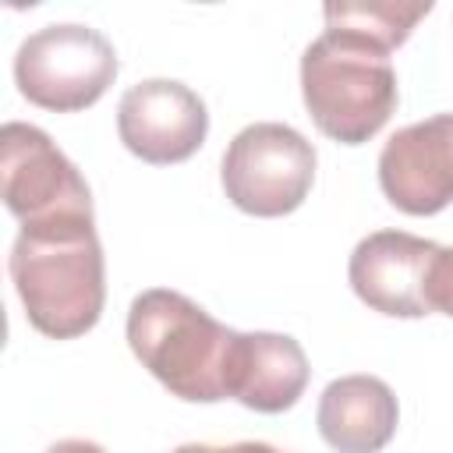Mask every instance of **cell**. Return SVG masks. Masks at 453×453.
Returning a JSON list of instances; mask_svg holds the SVG:
<instances>
[{"instance_id":"obj_1","label":"cell","mask_w":453,"mask_h":453,"mask_svg":"<svg viewBox=\"0 0 453 453\" xmlns=\"http://www.w3.org/2000/svg\"><path fill=\"white\" fill-rule=\"evenodd\" d=\"M7 269L35 333L74 340L99 322L106 304V258L96 234V212L21 223Z\"/></svg>"},{"instance_id":"obj_2","label":"cell","mask_w":453,"mask_h":453,"mask_svg":"<svg viewBox=\"0 0 453 453\" xmlns=\"http://www.w3.org/2000/svg\"><path fill=\"white\" fill-rule=\"evenodd\" d=\"M237 329L170 287L142 290L127 308V347L142 368L188 403L226 400V365Z\"/></svg>"},{"instance_id":"obj_3","label":"cell","mask_w":453,"mask_h":453,"mask_svg":"<svg viewBox=\"0 0 453 453\" xmlns=\"http://www.w3.org/2000/svg\"><path fill=\"white\" fill-rule=\"evenodd\" d=\"M301 99L315 127L340 145H365L396 113L389 53L354 32L326 28L301 53Z\"/></svg>"},{"instance_id":"obj_4","label":"cell","mask_w":453,"mask_h":453,"mask_svg":"<svg viewBox=\"0 0 453 453\" xmlns=\"http://www.w3.org/2000/svg\"><path fill=\"white\" fill-rule=\"evenodd\" d=\"M315 145L297 127L258 120L230 138L219 163V184L241 212L276 219L304 205L315 184Z\"/></svg>"},{"instance_id":"obj_5","label":"cell","mask_w":453,"mask_h":453,"mask_svg":"<svg viewBox=\"0 0 453 453\" xmlns=\"http://www.w3.org/2000/svg\"><path fill=\"white\" fill-rule=\"evenodd\" d=\"M120 71L110 39L88 25H46L14 53L18 92L50 113H78L96 106Z\"/></svg>"},{"instance_id":"obj_6","label":"cell","mask_w":453,"mask_h":453,"mask_svg":"<svg viewBox=\"0 0 453 453\" xmlns=\"http://www.w3.org/2000/svg\"><path fill=\"white\" fill-rule=\"evenodd\" d=\"M0 195L11 216L39 223L67 212H92V191L53 138L25 120L0 127Z\"/></svg>"},{"instance_id":"obj_7","label":"cell","mask_w":453,"mask_h":453,"mask_svg":"<svg viewBox=\"0 0 453 453\" xmlns=\"http://www.w3.org/2000/svg\"><path fill=\"white\" fill-rule=\"evenodd\" d=\"M117 134L131 156L152 166L191 159L209 134V110L198 92L173 78H145L117 103Z\"/></svg>"},{"instance_id":"obj_8","label":"cell","mask_w":453,"mask_h":453,"mask_svg":"<svg viewBox=\"0 0 453 453\" xmlns=\"http://www.w3.org/2000/svg\"><path fill=\"white\" fill-rule=\"evenodd\" d=\"M442 244L407 230H375L361 237L347 262L350 290L379 315L425 319L432 315L428 283Z\"/></svg>"},{"instance_id":"obj_9","label":"cell","mask_w":453,"mask_h":453,"mask_svg":"<svg viewBox=\"0 0 453 453\" xmlns=\"http://www.w3.org/2000/svg\"><path fill=\"white\" fill-rule=\"evenodd\" d=\"M379 188L407 216H435L453 205V113L389 134L379 152Z\"/></svg>"},{"instance_id":"obj_10","label":"cell","mask_w":453,"mask_h":453,"mask_svg":"<svg viewBox=\"0 0 453 453\" xmlns=\"http://www.w3.org/2000/svg\"><path fill=\"white\" fill-rule=\"evenodd\" d=\"M304 347L287 333H237L226 365V400L258 414L290 411L308 386Z\"/></svg>"},{"instance_id":"obj_11","label":"cell","mask_w":453,"mask_h":453,"mask_svg":"<svg viewBox=\"0 0 453 453\" xmlns=\"http://www.w3.org/2000/svg\"><path fill=\"white\" fill-rule=\"evenodd\" d=\"M315 425L336 453H382L396 435L400 403L379 375H340L322 389Z\"/></svg>"},{"instance_id":"obj_12","label":"cell","mask_w":453,"mask_h":453,"mask_svg":"<svg viewBox=\"0 0 453 453\" xmlns=\"http://www.w3.org/2000/svg\"><path fill=\"white\" fill-rule=\"evenodd\" d=\"M432 0H333L322 7L326 14V28H343L354 32L375 46H382L386 53H393L396 46H403L414 32V25L432 14Z\"/></svg>"},{"instance_id":"obj_13","label":"cell","mask_w":453,"mask_h":453,"mask_svg":"<svg viewBox=\"0 0 453 453\" xmlns=\"http://www.w3.org/2000/svg\"><path fill=\"white\" fill-rule=\"evenodd\" d=\"M428 301H432V311H442L453 319V248H442L432 265Z\"/></svg>"},{"instance_id":"obj_14","label":"cell","mask_w":453,"mask_h":453,"mask_svg":"<svg viewBox=\"0 0 453 453\" xmlns=\"http://www.w3.org/2000/svg\"><path fill=\"white\" fill-rule=\"evenodd\" d=\"M46 453H106V449L99 442H92V439H60Z\"/></svg>"},{"instance_id":"obj_15","label":"cell","mask_w":453,"mask_h":453,"mask_svg":"<svg viewBox=\"0 0 453 453\" xmlns=\"http://www.w3.org/2000/svg\"><path fill=\"white\" fill-rule=\"evenodd\" d=\"M173 453H234L230 446H209V442H188V446H177Z\"/></svg>"},{"instance_id":"obj_16","label":"cell","mask_w":453,"mask_h":453,"mask_svg":"<svg viewBox=\"0 0 453 453\" xmlns=\"http://www.w3.org/2000/svg\"><path fill=\"white\" fill-rule=\"evenodd\" d=\"M230 449H234V453H283V449H276V446H269V442H234Z\"/></svg>"}]
</instances>
